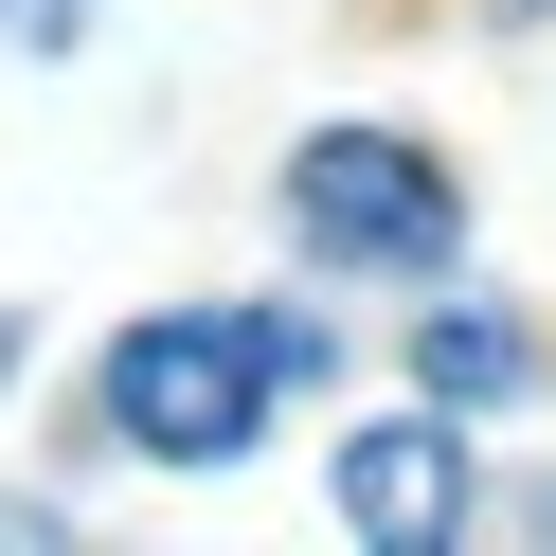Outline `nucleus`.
<instances>
[{"instance_id": "obj_5", "label": "nucleus", "mask_w": 556, "mask_h": 556, "mask_svg": "<svg viewBox=\"0 0 556 556\" xmlns=\"http://www.w3.org/2000/svg\"><path fill=\"white\" fill-rule=\"evenodd\" d=\"M90 37V0H0V54H73Z\"/></svg>"}, {"instance_id": "obj_1", "label": "nucleus", "mask_w": 556, "mask_h": 556, "mask_svg": "<svg viewBox=\"0 0 556 556\" xmlns=\"http://www.w3.org/2000/svg\"><path fill=\"white\" fill-rule=\"evenodd\" d=\"M288 377H324V324H305V305H162V324L109 341V448H144V467H233Z\"/></svg>"}, {"instance_id": "obj_7", "label": "nucleus", "mask_w": 556, "mask_h": 556, "mask_svg": "<svg viewBox=\"0 0 556 556\" xmlns=\"http://www.w3.org/2000/svg\"><path fill=\"white\" fill-rule=\"evenodd\" d=\"M484 18H556V0H484Z\"/></svg>"}, {"instance_id": "obj_3", "label": "nucleus", "mask_w": 556, "mask_h": 556, "mask_svg": "<svg viewBox=\"0 0 556 556\" xmlns=\"http://www.w3.org/2000/svg\"><path fill=\"white\" fill-rule=\"evenodd\" d=\"M341 520H359V539H448V520H467V431H448V395L431 413H377V431H341Z\"/></svg>"}, {"instance_id": "obj_2", "label": "nucleus", "mask_w": 556, "mask_h": 556, "mask_svg": "<svg viewBox=\"0 0 556 556\" xmlns=\"http://www.w3.org/2000/svg\"><path fill=\"white\" fill-rule=\"evenodd\" d=\"M288 233L324 269H448L467 252V180L413 126H305L288 144Z\"/></svg>"}, {"instance_id": "obj_6", "label": "nucleus", "mask_w": 556, "mask_h": 556, "mask_svg": "<svg viewBox=\"0 0 556 556\" xmlns=\"http://www.w3.org/2000/svg\"><path fill=\"white\" fill-rule=\"evenodd\" d=\"M18 539H54V520H37V503H0V556H18Z\"/></svg>"}, {"instance_id": "obj_8", "label": "nucleus", "mask_w": 556, "mask_h": 556, "mask_svg": "<svg viewBox=\"0 0 556 556\" xmlns=\"http://www.w3.org/2000/svg\"><path fill=\"white\" fill-rule=\"evenodd\" d=\"M0 359H18V324H0Z\"/></svg>"}, {"instance_id": "obj_4", "label": "nucleus", "mask_w": 556, "mask_h": 556, "mask_svg": "<svg viewBox=\"0 0 556 556\" xmlns=\"http://www.w3.org/2000/svg\"><path fill=\"white\" fill-rule=\"evenodd\" d=\"M413 377H431L448 413H503L520 377H539V341H520L503 305H431V341H413Z\"/></svg>"}]
</instances>
